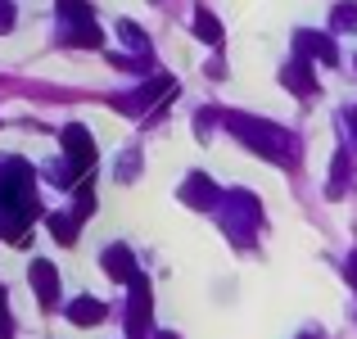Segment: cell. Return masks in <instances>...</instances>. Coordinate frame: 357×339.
<instances>
[{"label":"cell","instance_id":"6da1fadb","mask_svg":"<svg viewBox=\"0 0 357 339\" xmlns=\"http://www.w3.org/2000/svg\"><path fill=\"white\" fill-rule=\"evenodd\" d=\"M41 213L36 204V181H32V167L18 163V158H5L0 163V218L9 226V240L14 244H27L23 226Z\"/></svg>","mask_w":357,"mask_h":339},{"label":"cell","instance_id":"7a4b0ae2","mask_svg":"<svg viewBox=\"0 0 357 339\" xmlns=\"http://www.w3.org/2000/svg\"><path fill=\"white\" fill-rule=\"evenodd\" d=\"M227 127L236 131L244 145L258 149L262 158H276V163L294 158V140H289V131L271 127V122H262V118H244V113H227Z\"/></svg>","mask_w":357,"mask_h":339},{"label":"cell","instance_id":"3957f363","mask_svg":"<svg viewBox=\"0 0 357 339\" xmlns=\"http://www.w3.org/2000/svg\"><path fill=\"white\" fill-rule=\"evenodd\" d=\"M63 154H68L73 176H91V167H96V140H91V131L82 122L63 127Z\"/></svg>","mask_w":357,"mask_h":339},{"label":"cell","instance_id":"277c9868","mask_svg":"<svg viewBox=\"0 0 357 339\" xmlns=\"http://www.w3.org/2000/svg\"><path fill=\"white\" fill-rule=\"evenodd\" d=\"M149 312H154V299H149V280L131 276V303H127V339H149Z\"/></svg>","mask_w":357,"mask_h":339},{"label":"cell","instance_id":"5b68a950","mask_svg":"<svg viewBox=\"0 0 357 339\" xmlns=\"http://www.w3.org/2000/svg\"><path fill=\"white\" fill-rule=\"evenodd\" d=\"M27 280H32L36 299H41L45 308H54V303H59V271H54L45 258H36L32 267H27Z\"/></svg>","mask_w":357,"mask_h":339},{"label":"cell","instance_id":"8992f818","mask_svg":"<svg viewBox=\"0 0 357 339\" xmlns=\"http://www.w3.org/2000/svg\"><path fill=\"white\" fill-rule=\"evenodd\" d=\"M294 50L303 54V59H326V63H335L340 59V50H335V41L331 36H321V32H294Z\"/></svg>","mask_w":357,"mask_h":339},{"label":"cell","instance_id":"52a82bcc","mask_svg":"<svg viewBox=\"0 0 357 339\" xmlns=\"http://www.w3.org/2000/svg\"><path fill=\"white\" fill-rule=\"evenodd\" d=\"M100 267L109 271V280H127V285H131V276H136V258H131L127 244H109V249L100 253Z\"/></svg>","mask_w":357,"mask_h":339},{"label":"cell","instance_id":"ba28073f","mask_svg":"<svg viewBox=\"0 0 357 339\" xmlns=\"http://www.w3.org/2000/svg\"><path fill=\"white\" fill-rule=\"evenodd\" d=\"M181 199L190 204V209H218V186H213L204 172H190L185 186H181Z\"/></svg>","mask_w":357,"mask_h":339},{"label":"cell","instance_id":"9c48e42d","mask_svg":"<svg viewBox=\"0 0 357 339\" xmlns=\"http://www.w3.org/2000/svg\"><path fill=\"white\" fill-rule=\"evenodd\" d=\"M280 82H285L294 96H317V77H312V68H307L303 54H294V59L280 68Z\"/></svg>","mask_w":357,"mask_h":339},{"label":"cell","instance_id":"30bf717a","mask_svg":"<svg viewBox=\"0 0 357 339\" xmlns=\"http://www.w3.org/2000/svg\"><path fill=\"white\" fill-rule=\"evenodd\" d=\"M68 322L100 326V322H105V303H100V299H73V303H68Z\"/></svg>","mask_w":357,"mask_h":339},{"label":"cell","instance_id":"8fae6325","mask_svg":"<svg viewBox=\"0 0 357 339\" xmlns=\"http://www.w3.org/2000/svg\"><path fill=\"white\" fill-rule=\"evenodd\" d=\"M195 36L199 41H208V45H222V23H218V14L213 9H195Z\"/></svg>","mask_w":357,"mask_h":339},{"label":"cell","instance_id":"7c38bea8","mask_svg":"<svg viewBox=\"0 0 357 339\" xmlns=\"http://www.w3.org/2000/svg\"><path fill=\"white\" fill-rule=\"evenodd\" d=\"M77 226H82V218H68V213H54L50 218V235L59 244H77Z\"/></svg>","mask_w":357,"mask_h":339},{"label":"cell","instance_id":"4fadbf2b","mask_svg":"<svg viewBox=\"0 0 357 339\" xmlns=\"http://www.w3.org/2000/svg\"><path fill=\"white\" fill-rule=\"evenodd\" d=\"M63 41H68V45H91V50H96V45L105 41V32H100L96 23H77V27H68V36H63Z\"/></svg>","mask_w":357,"mask_h":339},{"label":"cell","instance_id":"5bb4252c","mask_svg":"<svg viewBox=\"0 0 357 339\" xmlns=\"http://www.w3.org/2000/svg\"><path fill=\"white\" fill-rule=\"evenodd\" d=\"M167 91H172V77H154L149 86H140V100H136V109H149L154 100H163Z\"/></svg>","mask_w":357,"mask_h":339},{"label":"cell","instance_id":"9a60e30c","mask_svg":"<svg viewBox=\"0 0 357 339\" xmlns=\"http://www.w3.org/2000/svg\"><path fill=\"white\" fill-rule=\"evenodd\" d=\"M331 23L340 27V32H357V5H353V0H344V5H335Z\"/></svg>","mask_w":357,"mask_h":339},{"label":"cell","instance_id":"2e32d148","mask_svg":"<svg viewBox=\"0 0 357 339\" xmlns=\"http://www.w3.org/2000/svg\"><path fill=\"white\" fill-rule=\"evenodd\" d=\"M118 36H122V41L131 45V50H149V36L140 32V27L131 23V18H122V23H118Z\"/></svg>","mask_w":357,"mask_h":339},{"label":"cell","instance_id":"e0dca14e","mask_svg":"<svg viewBox=\"0 0 357 339\" xmlns=\"http://www.w3.org/2000/svg\"><path fill=\"white\" fill-rule=\"evenodd\" d=\"M54 9H59L63 18H77V23H91V5H86V0H54Z\"/></svg>","mask_w":357,"mask_h":339},{"label":"cell","instance_id":"ac0fdd59","mask_svg":"<svg viewBox=\"0 0 357 339\" xmlns=\"http://www.w3.org/2000/svg\"><path fill=\"white\" fill-rule=\"evenodd\" d=\"M349 172H353V163H349V154H335V176H331V195H344V181H349Z\"/></svg>","mask_w":357,"mask_h":339},{"label":"cell","instance_id":"d6986e66","mask_svg":"<svg viewBox=\"0 0 357 339\" xmlns=\"http://www.w3.org/2000/svg\"><path fill=\"white\" fill-rule=\"evenodd\" d=\"M9 27H14V5L0 0V32H9Z\"/></svg>","mask_w":357,"mask_h":339},{"label":"cell","instance_id":"ffe728a7","mask_svg":"<svg viewBox=\"0 0 357 339\" xmlns=\"http://www.w3.org/2000/svg\"><path fill=\"white\" fill-rule=\"evenodd\" d=\"M9 331H14V326H9V312H0V339H9Z\"/></svg>","mask_w":357,"mask_h":339},{"label":"cell","instance_id":"44dd1931","mask_svg":"<svg viewBox=\"0 0 357 339\" xmlns=\"http://www.w3.org/2000/svg\"><path fill=\"white\" fill-rule=\"evenodd\" d=\"M349 285H353V289H357V258H353V262H349Z\"/></svg>","mask_w":357,"mask_h":339},{"label":"cell","instance_id":"7402d4cb","mask_svg":"<svg viewBox=\"0 0 357 339\" xmlns=\"http://www.w3.org/2000/svg\"><path fill=\"white\" fill-rule=\"evenodd\" d=\"M154 339H176V335H172V331H158V335H154Z\"/></svg>","mask_w":357,"mask_h":339},{"label":"cell","instance_id":"603a6c76","mask_svg":"<svg viewBox=\"0 0 357 339\" xmlns=\"http://www.w3.org/2000/svg\"><path fill=\"white\" fill-rule=\"evenodd\" d=\"M0 312H5V285H0Z\"/></svg>","mask_w":357,"mask_h":339},{"label":"cell","instance_id":"cb8c5ba5","mask_svg":"<svg viewBox=\"0 0 357 339\" xmlns=\"http://www.w3.org/2000/svg\"><path fill=\"white\" fill-rule=\"evenodd\" d=\"M349 122H353V127H357V109H349Z\"/></svg>","mask_w":357,"mask_h":339},{"label":"cell","instance_id":"d4e9b609","mask_svg":"<svg viewBox=\"0 0 357 339\" xmlns=\"http://www.w3.org/2000/svg\"><path fill=\"white\" fill-rule=\"evenodd\" d=\"M298 339H317V335H298Z\"/></svg>","mask_w":357,"mask_h":339}]
</instances>
